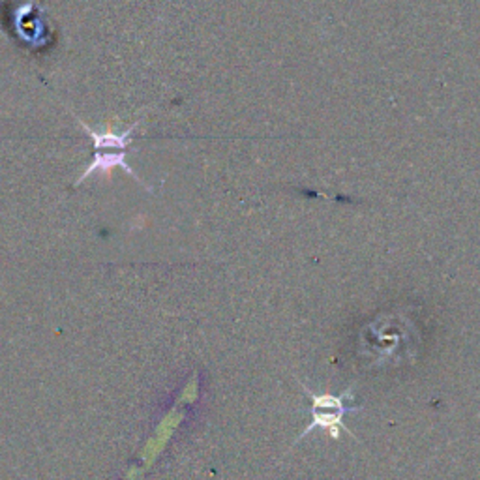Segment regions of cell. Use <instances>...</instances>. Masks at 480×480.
<instances>
[{
  "label": "cell",
  "mask_w": 480,
  "mask_h": 480,
  "mask_svg": "<svg viewBox=\"0 0 480 480\" xmlns=\"http://www.w3.org/2000/svg\"><path fill=\"white\" fill-rule=\"evenodd\" d=\"M305 393L312 398V423L306 426V430L296 437L295 443H298L303 437H306L310 432L314 430H325L330 437L335 441H340L342 434L345 432L347 435H351L353 439H356L351 430L344 425V416L347 413H355L360 411L365 405L360 404L355 396V386L345 388L340 396H333V395H315L312 390L303 383Z\"/></svg>",
  "instance_id": "1"
},
{
  "label": "cell",
  "mask_w": 480,
  "mask_h": 480,
  "mask_svg": "<svg viewBox=\"0 0 480 480\" xmlns=\"http://www.w3.org/2000/svg\"><path fill=\"white\" fill-rule=\"evenodd\" d=\"M126 153H128V150H96L93 162H90V165L85 169V173L77 178L75 186H79V185L83 183V180H86L88 176H93V175H96V173H98V175H105V176H109L111 171H113L115 167H120V169H123L125 173H128L132 178H135L139 185H143V186L150 192V188L143 183V180L134 173V169L128 165V162H126Z\"/></svg>",
  "instance_id": "2"
},
{
  "label": "cell",
  "mask_w": 480,
  "mask_h": 480,
  "mask_svg": "<svg viewBox=\"0 0 480 480\" xmlns=\"http://www.w3.org/2000/svg\"><path fill=\"white\" fill-rule=\"evenodd\" d=\"M77 123L90 135V139L95 141V150H128L132 135L139 125V123H135L128 130H125L123 134H116L111 125H107L105 132H95L93 128L86 126L83 120H77Z\"/></svg>",
  "instance_id": "3"
}]
</instances>
